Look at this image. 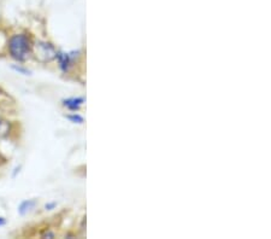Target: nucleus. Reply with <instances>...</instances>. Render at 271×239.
Listing matches in <instances>:
<instances>
[{
	"label": "nucleus",
	"mask_w": 271,
	"mask_h": 239,
	"mask_svg": "<svg viewBox=\"0 0 271 239\" xmlns=\"http://www.w3.org/2000/svg\"><path fill=\"white\" fill-rule=\"evenodd\" d=\"M68 119L70 120V121H72V122H75V123H82V122H83V119H82V117H81L80 115H76V114L69 115Z\"/></svg>",
	"instance_id": "8"
},
{
	"label": "nucleus",
	"mask_w": 271,
	"mask_h": 239,
	"mask_svg": "<svg viewBox=\"0 0 271 239\" xmlns=\"http://www.w3.org/2000/svg\"><path fill=\"white\" fill-rule=\"evenodd\" d=\"M11 133V123L4 117L0 116V138L9 137Z\"/></svg>",
	"instance_id": "6"
},
{
	"label": "nucleus",
	"mask_w": 271,
	"mask_h": 239,
	"mask_svg": "<svg viewBox=\"0 0 271 239\" xmlns=\"http://www.w3.org/2000/svg\"><path fill=\"white\" fill-rule=\"evenodd\" d=\"M33 43L30 36L24 33H17L11 35L7 41V51L9 55L17 62H26L32 56Z\"/></svg>",
	"instance_id": "1"
},
{
	"label": "nucleus",
	"mask_w": 271,
	"mask_h": 239,
	"mask_svg": "<svg viewBox=\"0 0 271 239\" xmlns=\"http://www.w3.org/2000/svg\"><path fill=\"white\" fill-rule=\"evenodd\" d=\"M36 205V201L35 199H27V201H23L18 207V213L19 215H26L29 212H32L33 209L35 208Z\"/></svg>",
	"instance_id": "4"
},
{
	"label": "nucleus",
	"mask_w": 271,
	"mask_h": 239,
	"mask_svg": "<svg viewBox=\"0 0 271 239\" xmlns=\"http://www.w3.org/2000/svg\"><path fill=\"white\" fill-rule=\"evenodd\" d=\"M83 99L82 98H69V99L63 100V105L68 108L69 110H79L80 106L82 105Z\"/></svg>",
	"instance_id": "5"
},
{
	"label": "nucleus",
	"mask_w": 271,
	"mask_h": 239,
	"mask_svg": "<svg viewBox=\"0 0 271 239\" xmlns=\"http://www.w3.org/2000/svg\"><path fill=\"white\" fill-rule=\"evenodd\" d=\"M54 207H55V203H54V202H53V203H49V204L45 205V209H46V210H52Z\"/></svg>",
	"instance_id": "9"
},
{
	"label": "nucleus",
	"mask_w": 271,
	"mask_h": 239,
	"mask_svg": "<svg viewBox=\"0 0 271 239\" xmlns=\"http://www.w3.org/2000/svg\"><path fill=\"white\" fill-rule=\"evenodd\" d=\"M15 72L19 73V74H23V75H30V70H28L27 68H23V67L21 66H12L11 67Z\"/></svg>",
	"instance_id": "7"
},
{
	"label": "nucleus",
	"mask_w": 271,
	"mask_h": 239,
	"mask_svg": "<svg viewBox=\"0 0 271 239\" xmlns=\"http://www.w3.org/2000/svg\"><path fill=\"white\" fill-rule=\"evenodd\" d=\"M55 60L58 61V63H59V68L63 70V72H68L69 67H70V63H71L70 53L57 51V57H55Z\"/></svg>",
	"instance_id": "3"
},
{
	"label": "nucleus",
	"mask_w": 271,
	"mask_h": 239,
	"mask_svg": "<svg viewBox=\"0 0 271 239\" xmlns=\"http://www.w3.org/2000/svg\"><path fill=\"white\" fill-rule=\"evenodd\" d=\"M32 55L34 56V58L39 63L47 64L55 60V57H57V50H55V47L51 43H47V41H36L33 45Z\"/></svg>",
	"instance_id": "2"
},
{
	"label": "nucleus",
	"mask_w": 271,
	"mask_h": 239,
	"mask_svg": "<svg viewBox=\"0 0 271 239\" xmlns=\"http://www.w3.org/2000/svg\"><path fill=\"white\" fill-rule=\"evenodd\" d=\"M5 225H6V219L2 218V216H0V227L5 226Z\"/></svg>",
	"instance_id": "10"
}]
</instances>
